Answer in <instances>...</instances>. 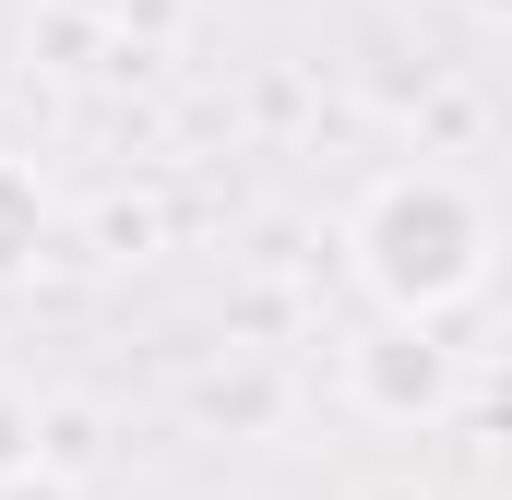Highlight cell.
<instances>
[{
	"label": "cell",
	"instance_id": "6da1fadb",
	"mask_svg": "<svg viewBox=\"0 0 512 500\" xmlns=\"http://www.w3.org/2000/svg\"><path fill=\"white\" fill-rule=\"evenodd\" d=\"M36 227H48V215H36V191H24V179H0V274L36 250Z\"/></svg>",
	"mask_w": 512,
	"mask_h": 500
}]
</instances>
